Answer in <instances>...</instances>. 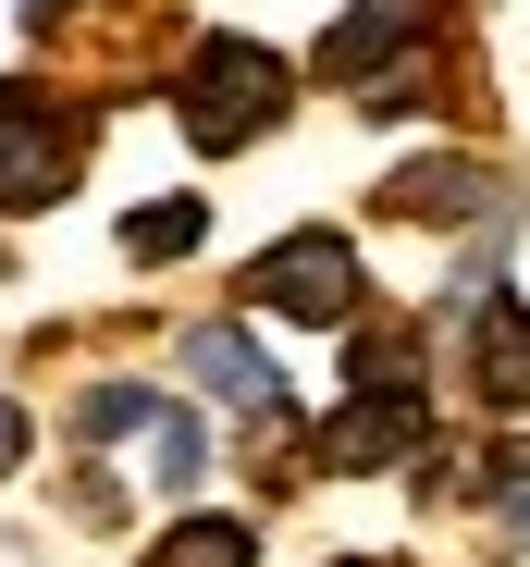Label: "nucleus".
<instances>
[{
  "mask_svg": "<svg viewBox=\"0 0 530 567\" xmlns=\"http://www.w3.org/2000/svg\"><path fill=\"white\" fill-rule=\"evenodd\" d=\"M148 468H160V494H186L198 468H210V432H198V420H160V444H148Z\"/></svg>",
  "mask_w": 530,
  "mask_h": 567,
  "instance_id": "ddd939ff",
  "label": "nucleus"
},
{
  "mask_svg": "<svg viewBox=\"0 0 530 567\" xmlns=\"http://www.w3.org/2000/svg\"><path fill=\"white\" fill-rule=\"evenodd\" d=\"M481 198H493L481 161H407V173H383V223H457Z\"/></svg>",
  "mask_w": 530,
  "mask_h": 567,
  "instance_id": "6e6552de",
  "label": "nucleus"
},
{
  "mask_svg": "<svg viewBox=\"0 0 530 567\" xmlns=\"http://www.w3.org/2000/svg\"><path fill=\"white\" fill-rule=\"evenodd\" d=\"M419 432H432L419 383H407V395H345V420L321 432V456H333V468H407V456H419Z\"/></svg>",
  "mask_w": 530,
  "mask_h": 567,
  "instance_id": "423d86ee",
  "label": "nucleus"
},
{
  "mask_svg": "<svg viewBox=\"0 0 530 567\" xmlns=\"http://www.w3.org/2000/svg\"><path fill=\"white\" fill-rule=\"evenodd\" d=\"M186 370H198V383H210L222 408H247V420H272V432L297 420V395H284V370L259 358V346H247L235 321H198V333H186Z\"/></svg>",
  "mask_w": 530,
  "mask_h": 567,
  "instance_id": "39448f33",
  "label": "nucleus"
},
{
  "mask_svg": "<svg viewBox=\"0 0 530 567\" xmlns=\"http://www.w3.org/2000/svg\"><path fill=\"white\" fill-rule=\"evenodd\" d=\"M247 297L272 309V321L345 333V321H358V247H345L333 223H309V235H284V247H259V259H247Z\"/></svg>",
  "mask_w": 530,
  "mask_h": 567,
  "instance_id": "f03ea898",
  "label": "nucleus"
},
{
  "mask_svg": "<svg viewBox=\"0 0 530 567\" xmlns=\"http://www.w3.org/2000/svg\"><path fill=\"white\" fill-rule=\"evenodd\" d=\"M0 468H25V408H0Z\"/></svg>",
  "mask_w": 530,
  "mask_h": 567,
  "instance_id": "4468645a",
  "label": "nucleus"
},
{
  "mask_svg": "<svg viewBox=\"0 0 530 567\" xmlns=\"http://www.w3.org/2000/svg\"><path fill=\"white\" fill-rule=\"evenodd\" d=\"M173 100H186V136H198V148H247V136H272V124H284L297 74L259 50V38H198Z\"/></svg>",
  "mask_w": 530,
  "mask_h": 567,
  "instance_id": "f257e3e1",
  "label": "nucleus"
},
{
  "mask_svg": "<svg viewBox=\"0 0 530 567\" xmlns=\"http://www.w3.org/2000/svg\"><path fill=\"white\" fill-rule=\"evenodd\" d=\"M247 555H259V530H247V518H186V530H160L136 567H247Z\"/></svg>",
  "mask_w": 530,
  "mask_h": 567,
  "instance_id": "1a4fd4ad",
  "label": "nucleus"
},
{
  "mask_svg": "<svg viewBox=\"0 0 530 567\" xmlns=\"http://www.w3.org/2000/svg\"><path fill=\"white\" fill-rule=\"evenodd\" d=\"M136 420H173L148 383H100V395H74V444H124Z\"/></svg>",
  "mask_w": 530,
  "mask_h": 567,
  "instance_id": "9b49d317",
  "label": "nucleus"
},
{
  "mask_svg": "<svg viewBox=\"0 0 530 567\" xmlns=\"http://www.w3.org/2000/svg\"><path fill=\"white\" fill-rule=\"evenodd\" d=\"M481 494H493L506 530H530V444H493V456H481Z\"/></svg>",
  "mask_w": 530,
  "mask_h": 567,
  "instance_id": "f8f14e48",
  "label": "nucleus"
},
{
  "mask_svg": "<svg viewBox=\"0 0 530 567\" xmlns=\"http://www.w3.org/2000/svg\"><path fill=\"white\" fill-rule=\"evenodd\" d=\"M198 223H210L198 198H148V210H124V259H186Z\"/></svg>",
  "mask_w": 530,
  "mask_h": 567,
  "instance_id": "9d476101",
  "label": "nucleus"
},
{
  "mask_svg": "<svg viewBox=\"0 0 530 567\" xmlns=\"http://www.w3.org/2000/svg\"><path fill=\"white\" fill-rule=\"evenodd\" d=\"M13 100H25V86H0V124H13Z\"/></svg>",
  "mask_w": 530,
  "mask_h": 567,
  "instance_id": "2eb2a0df",
  "label": "nucleus"
},
{
  "mask_svg": "<svg viewBox=\"0 0 530 567\" xmlns=\"http://www.w3.org/2000/svg\"><path fill=\"white\" fill-rule=\"evenodd\" d=\"M74 173H86V124L13 100V124H0V210H50Z\"/></svg>",
  "mask_w": 530,
  "mask_h": 567,
  "instance_id": "7ed1b4c3",
  "label": "nucleus"
},
{
  "mask_svg": "<svg viewBox=\"0 0 530 567\" xmlns=\"http://www.w3.org/2000/svg\"><path fill=\"white\" fill-rule=\"evenodd\" d=\"M469 395L506 408V420L530 408V309H518V297H493V309L469 321Z\"/></svg>",
  "mask_w": 530,
  "mask_h": 567,
  "instance_id": "0eeeda50",
  "label": "nucleus"
},
{
  "mask_svg": "<svg viewBox=\"0 0 530 567\" xmlns=\"http://www.w3.org/2000/svg\"><path fill=\"white\" fill-rule=\"evenodd\" d=\"M407 50H432V0H345V25L321 38V74L333 86H383Z\"/></svg>",
  "mask_w": 530,
  "mask_h": 567,
  "instance_id": "20e7f679",
  "label": "nucleus"
}]
</instances>
